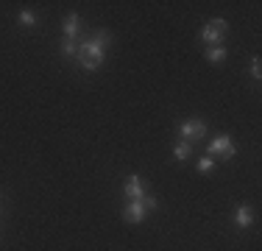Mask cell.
<instances>
[{
  "mask_svg": "<svg viewBox=\"0 0 262 251\" xmlns=\"http://www.w3.org/2000/svg\"><path fill=\"white\" fill-rule=\"evenodd\" d=\"M123 190H126L128 201H140L142 196H145V184H142V179H140V176H128V179H126V184H123Z\"/></svg>",
  "mask_w": 262,
  "mask_h": 251,
  "instance_id": "cell-6",
  "label": "cell"
},
{
  "mask_svg": "<svg viewBox=\"0 0 262 251\" xmlns=\"http://www.w3.org/2000/svg\"><path fill=\"white\" fill-rule=\"evenodd\" d=\"M251 75H254V78H259V75H262V59H259V56H254V59H251Z\"/></svg>",
  "mask_w": 262,
  "mask_h": 251,
  "instance_id": "cell-16",
  "label": "cell"
},
{
  "mask_svg": "<svg viewBox=\"0 0 262 251\" xmlns=\"http://www.w3.org/2000/svg\"><path fill=\"white\" fill-rule=\"evenodd\" d=\"M148 215V210L142 206V201H128L126 210H123V218H126L128 223H142Z\"/></svg>",
  "mask_w": 262,
  "mask_h": 251,
  "instance_id": "cell-5",
  "label": "cell"
},
{
  "mask_svg": "<svg viewBox=\"0 0 262 251\" xmlns=\"http://www.w3.org/2000/svg\"><path fill=\"white\" fill-rule=\"evenodd\" d=\"M140 201H142V206H145V210H148V212H154V210H159V201H157V198H154V196H148V193H145V196H142Z\"/></svg>",
  "mask_w": 262,
  "mask_h": 251,
  "instance_id": "cell-15",
  "label": "cell"
},
{
  "mask_svg": "<svg viewBox=\"0 0 262 251\" xmlns=\"http://www.w3.org/2000/svg\"><path fill=\"white\" fill-rule=\"evenodd\" d=\"M17 20H20V25H36V14L34 11H20V17H17Z\"/></svg>",
  "mask_w": 262,
  "mask_h": 251,
  "instance_id": "cell-14",
  "label": "cell"
},
{
  "mask_svg": "<svg viewBox=\"0 0 262 251\" xmlns=\"http://www.w3.org/2000/svg\"><path fill=\"white\" fill-rule=\"evenodd\" d=\"M207 59L209 61H223V59H226V48H223V45H209L207 48Z\"/></svg>",
  "mask_w": 262,
  "mask_h": 251,
  "instance_id": "cell-9",
  "label": "cell"
},
{
  "mask_svg": "<svg viewBox=\"0 0 262 251\" xmlns=\"http://www.w3.org/2000/svg\"><path fill=\"white\" fill-rule=\"evenodd\" d=\"M179 134H182V142H195V140H204V134H207V126L201 120H184L182 129H179Z\"/></svg>",
  "mask_w": 262,
  "mask_h": 251,
  "instance_id": "cell-4",
  "label": "cell"
},
{
  "mask_svg": "<svg viewBox=\"0 0 262 251\" xmlns=\"http://www.w3.org/2000/svg\"><path fill=\"white\" fill-rule=\"evenodd\" d=\"M226 31H229L226 20H209L207 25H204V31H201V39L209 42V45H217V42L226 36Z\"/></svg>",
  "mask_w": 262,
  "mask_h": 251,
  "instance_id": "cell-3",
  "label": "cell"
},
{
  "mask_svg": "<svg viewBox=\"0 0 262 251\" xmlns=\"http://www.w3.org/2000/svg\"><path fill=\"white\" fill-rule=\"evenodd\" d=\"M212 168H215V159H212V156H201V159H198V173H209Z\"/></svg>",
  "mask_w": 262,
  "mask_h": 251,
  "instance_id": "cell-13",
  "label": "cell"
},
{
  "mask_svg": "<svg viewBox=\"0 0 262 251\" xmlns=\"http://www.w3.org/2000/svg\"><path fill=\"white\" fill-rule=\"evenodd\" d=\"M76 59L81 61V67H86V70H95V67H101V61H103V50L98 48L92 39H81V42H78Z\"/></svg>",
  "mask_w": 262,
  "mask_h": 251,
  "instance_id": "cell-1",
  "label": "cell"
},
{
  "mask_svg": "<svg viewBox=\"0 0 262 251\" xmlns=\"http://www.w3.org/2000/svg\"><path fill=\"white\" fill-rule=\"evenodd\" d=\"M251 221H254V215H251V206H237V212H234V223L240 226V229H248L251 226Z\"/></svg>",
  "mask_w": 262,
  "mask_h": 251,
  "instance_id": "cell-7",
  "label": "cell"
},
{
  "mask_svg": "<svg viewBox=\"0 0 262 251\" xmlns=\"http://www.w3.org/2000/svg\"><path fill=\"white\" fill-rule=\"evenodd\" d=\"M237 148L232 142V137L229 134H221L215 137V140H209V156H223V159H234Z\"/></svg>",
  "mask_w": 262,
  "mask_h": 251,
  "instance_id": "cell-2",
  "label": "cell"
},
{
  "mask_svg": "<svg viewBox=\"0 0 262 251\" xmlns=\"http://www.w3.org/2000/svg\"><path fill=\"white\" fill-rule=\"evenodd\" d=\"M92 42H95V45L103 50V48H106V45H109V42H112V36L106 34V31H95V36H92Z\"/></svg>",
  "mask_w": 262,
  "mask_h": 251,
  "instance_id": "cell-12",
  "label": "cell"
},
{
  "mask_svg": "<svg viewBox=\"0 0 262 251\" xmlns=\"http://www.w3.org/2000/svg\"><path fill=\"white\" fill-rule=\"evenodd\" d=\"M61 53H64L67 59H73V56L78 53V45H76L73 39H64V42H61Z\"/></svg>",
  "mask_w": 262,
  "mask_h": 251,
  "instance_id": "cell-11",
  "label": "cell"
},
{
  "mask_svg": "<svg viewBox=\"0 0 262 251\" xmlns=\"http://www.w3.org/2000/svg\"><path fill=\"white\" fill-rule=\"evenodd\" d=\"M190 154H192V145H190V142H179V145L173 148V156H176L179 162L190 159Z\"/></svg>",
  "mask_w": 262,
  "mask_h": 251,
  "instance_id": "cell-10",
  "label": "cell"
},
{
  "mask_svg": "<svg viewBox=\"0 0 262 251\" xmlns=\"http://www.w3.org/2000/svg\"><path fill=\"white\" fill-rule=\"evenodd\" d=\"M61 28H64V39H73V36L78 34V14H67L64 23H61Z\"/></svg>",
  "mask_w": 262,
  "mask_h": 251,
  "instance_id": "cell-8",
  "label": "cell"
}]
</instances>
